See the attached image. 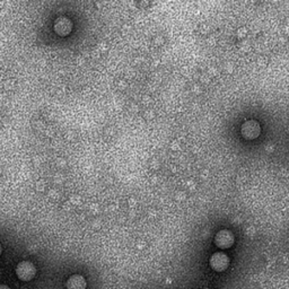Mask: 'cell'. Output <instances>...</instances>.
Segmentation results:
<instances>
[{
    "label": "cell",
    "instance_id": "6da1fadb",
    "mask_svg": "<svg viewBox=\"0 0 289 289\" xmlns=\"http://www.w3.org/2000/svg\"><path fill=\"white\" fill-rule=\"evenodd\" d=\"M37 275V268L32 262L22 261L19 262L16 267V276L19 280L29 281Z\"/></svg>",
    "mask_w": 289,
    "mask_h": 289
},
{
    "label": "cell",
    "instance_id": "7a4b0ae2",
    "mask_svg": "<svg viewBox=\"0 0 289 289\" xmlns=\"http://www.w3.org/2000/svg\"><path fill=\"white\" fill-rule=\"evenodd\" d=\"M241 134L246 140H254L261 134L260 123L255 120H247L242 124Z\"/></svg>",
    "mask_w": 289,
    "mask_h": 289
},
{
    "label": "cell",
    "instance_id": "3957f363",
    "mask_svg": "<svg viewBox=\"0 0 289 289\" xmlns=\"http://www.w3.org/2000/svg\"><path fill=\"white\" fill-rule=\"evenodd\" d=\"M209 265L214 271L222 272L230 266V258L224 252H216L211 255Z\"/></svg>",
    "mask_w": 289,
    "mask_h": 289
},
{
    "label": "cell",
    "instance_id": "277c9868",
    "mask_svg": "<svg viewBox=\"0 0 289 289\" xmlns=\"http://www.w3.org/2000/svg\"><path fill=\"white\" fill-rule=\"evenodd\" d=\"M235 242V237L233 233L228 230H221L216 234L215 236V244L217 247L225 250V248H230L233 246Z\"/></svg>",
    "mask_w": 289,
    "mask_h": 289
},
{
    "label": "cell",
    "instance_id": "5b68a950",
    "mask_svg": "<svg viewBox=\"0 0 289 289\" xmlns=\"http://www.w3.org/2000/svg\"><path fill=\"white\" fill-rule=\"evenodd\" d=\"M73 23L70 19L66 17H60L54 22V31L60 37H67L72 32Z\"/></svg>",
    "mask_w": 289,
    "mask_h": 289
},
{
    "label": "cell",
    "instance_id": "8992f818",
    "mask_svg": "<svg viewBox=\"0 0 289 289\" xmlns=\"http://www.w3.org/2000/svg\"><path fill=\"white\" fill-rule=\"evenodd\" d=\"M86 279L80 275H74L67 280L68 289H86Z\"/></svg>",
    "mask_w": 289,
    "mask_h": 289
},
{
    "label": "cell",
    "instance_id": "52a82bcc",
    "mask_svg": "<svg viewBox=\"0 0 289 289\" xmlns=\"http://www.w3.org/2000/svg\"><path fill=\"white\" fill-rule=\"evenodd\" d=\"M0 289H11V288L6 285H0Z\"/></svg>",
    "mask_w": 289,
    "mask_h": 289
},
{
    "label": "cell",
    "instance_id": "ba28073f",
    "mask_svg": "<svg viewBox=\"0 0 289 289\" xmlns=\"http://www.w3.org/2000/svg\"><path fill=\"white\" fill-rule=\"evenodd\" d=\"M2 252H3V248H2V244H0V255H2Z\"/></svg>",
    "mask_w": 289,
    "mask_h": 289
},
{
    "label": "cell",
    "instance_id": "9c48e42d",
    "mask_svg": "<svg viewBox=\"0 0 289 289\" xmlns=\"http://www.w3.org/2000/svg\"><path fill=\"white\" fill-rule=\"evenodd\" d=\"M204 289H209V288H204Z\"/></svg>",
    "mask_w": 289,
    "mask_h": 289
}]
</instances>
